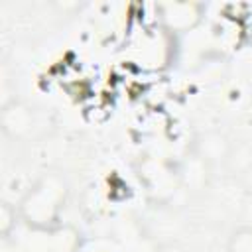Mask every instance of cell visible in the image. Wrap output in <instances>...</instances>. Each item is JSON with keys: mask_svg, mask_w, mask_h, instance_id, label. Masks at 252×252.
Returning a JSON list of instances; mask_svg holds the SVG:
<instances>
[{"mask_svg": "<svg viewBox=\"0 0 252 252\" xmlns=\"http://www.w3.org/2000/svg\"><path fill=\"white\" fill-rule=\"evenodd\" d=\"M230 252H252V230H242L232 236Z\"/></svg>", "mask_w": 252, "mask_h": 252, "instance_id": "obj_1", "label": "cell"}]
</instances>
